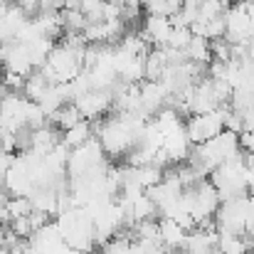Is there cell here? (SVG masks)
I'll return each instance as SVG.
<instances>
[{"label": "cell", "mask_w": 254, "mask_h": 254, "mask_svg": "<svg viewBox=\"0 0 254 254\" xmlns=\"http://www.w3.org/2000/svg\"><path fill=\"white\" fill-rule=\"evenodd\" d=\"M230 111V106H217L210 114H195L188 116L185 121V136L190 141V146H200L210 138H215L217 133L225 131V114Z\"/></svg>", "instance_id": "6da1fadb"}, {"label": "cell", "mask_w": 254, "mask_h": 254, "mask_svg": "<svg viewBox=\"0 0 254 254\" xmlns=\"http://www.w3.org/2000/svg\"><path fill=\"white\" fill-rule=\"evenodd\" d=\"M247 202H250V195L220 202V207H217V212L212 217L217 232L242 237L245 235V222H247Z\"/></svg>", "instance_id": "7a4b0ae2"}, {"label": "cell", "mask_w": 254, "mask_h": 254, "mask_svg": "<svg viewBox=\"0 0 254 254\" xmlns=\"http://www.w3.org/2000/svg\"><path fill=\"white\" fill-rule=\"evenodd\" d=\"M220 195L217 190L212 188V183L205 178L200 180L195 188H190V212H192V220L195 225L197 222H205V220H212L217 207H220Z\"/></svg>", "instance_id": "3957f363"}, {"label": "cell", "mask_w": 254, "mask_h": 254, "mask_svg": "<svg viewBox=\"0 0 254 254\" xmlns=\"http://www.w3.org/2000/svg\"><path fill=\"white\" fill-rule=\"evenodd\" d=\"M225 20V40L230 45H245L252 37V20L247 15L245 2H237L222 12Z\"/></svg>", "instance_id": "277c9868"}, {"label": "cell", "mask_w": 254, "mask_h": 254, "mask_svg": "<svg viewBox=\"0 0 254 254\" xmlns=\"http://www.w3.org/2000/svg\"><path fill=\"white\" fill-rule=\"evenodd\" d=\"M72 104L77 106V111L82 114V119H86V121H99V116H104V114L111 109L114 99H111L109 91L91 89V91L82 94L79 99H74Z\"/></svg>", "instance_id": "5b68a950"}, {"label": "cell", "mask_w": 254, "mask_h": 254, "mask_svg": "<svg viewBox=\"0 0 254 254\" xmlns=\"http://www.w3.org/2000/svg\"><path fill=\"white\" fill-rule=\"evenodd\" d=\"M173 32V25H170V17L166 15H148L146 17V25H143V37L148 45H156V47H166L168 45V37Z\"/></svg>", "instance_id": "8992f818"}, {"label": "cell", "mask_w": 254, "mask_h": 254, "mask_svg": "<svg viewBox=\"0 0 254 254\" xmlns=\"http://www.w3.org/2000/svg\"><path fill=\"white\" fill-rule=\"evenodd\" d=\"M185 235H188V230H183L175 220H170V217L158 220V240L166 250H183Z\"/></svg>", "instance_id": "52a82bcc"}, {"label": "cell", "mask_w": 254, "mask_h": 254, "mask_svg": "<svg viewBox=\"0 0 254 254\" xmlns=\"http://www.w3.org/2000/svg\"><path fill=\"white\" fill-rule=\"evenodd\" d=\"M94 138V126H91V121H86V119H82V121H77L72 128H67L64 133H62V143L72 151V148H79V146H84V143H89Z\"/></svg>", "instance_id": "ba28073f"}, {"label": "cell", "mask_w": 254, "mask_h": 254, "mask_svg": "<svg viewBox=\"0 0 254 254\" xmlns=\"http://www.w3.org/2000/svg\"><path fill=\"white\" fill-rule=\"evenodd\" d=\"M185 55H188V62H195V64H210V62H212V55H210V40H205V37H192L190 45L185 47Z\"/></svg>", "instance_id": "9c48e42d"}, {"label": "cell", "mask_w": 254, "mask_h": 254, "mask_svg": "<svg viewBox=\"0 0 254 254\" xmlns=\"http://www.w3.org/2000/svg\"><path fill=\"white\" fill-rule=\"evenodd\" d=\"M50 121L55 124V128H60L62 133L67 131V128H72L77 121H82V114L77 111V106L74 104H64V106H60L52 116H50Z\"/></svg>", "instance_id": "30bf717a"}, {"label": "cell", "mask_w": 254, "mask_h": 254, "mask_svg": "<svg viewBox=\"0 0 254 254\" xmlns=\"http://www.w3.org/2000/svg\"><path fill=\"white\" fill-rule=\"evenodd\" d=\"M7 212H10V220L27 217V215L32 212V202H30V197H10V200H7Z\"/></svg>", "instance_id": "8fae6325"}, {"label": "cell", "mask_w": 254, "mask_h": 254, "mask_svg": "<svg viewBox=\"0 0 254 254\" xmlns=\"http://www.w3.org/2000/svg\"><path fill=\"white\" fill-rule=\"evenodd\" d=\"M190 40H192L190 27H173V32H170L168 45H166V47H170V50H185V47L190 45Z\"/></svg>", "instance_id": "7c38bea8"}, {"label": "cell", "mask_w": 254, "mask_h": 254, "mask_svg": "<svg viewBox=\"0 0 254 254\" xmlns=\"http://www.w3.org/2000/svg\"><path fill=\"white\" fill-rule=\"evenodd\" d=\"M210 55H212L215 62H230V60H232V45H230L225 37L212 40V42H210Z\"/></svg>", "instance_id": "4fadbf2b"}, {"label": "cell", "mask_w": 254, "mask_h": 254, "mask_svg": "<svg viewBox=\"0 0 254 254\" xmlns=\"http://www.w3.org/2000/svg\"><path fill=\"white\" fill-rule=\"evenodd\" d=\"M205 37H207L210 42L225 37V20H222V15H220V17H212V20L205 22Z\"/></svg>", "instance_id": "5bb4252c"}, {"label": "cell", "mask_w": 254, "mask_h": 254, "mask_svg": "<svg viewBox=\"0 0 254 254\" xmlns=\"http://www.w3.org/2000/svg\"><path fill=\"white\" fill-rule=\"evenodd\" d=\"M240 148H242L245 153L254 156V131H245V133L240 136Z\"/></svg>", "instance_id": "9a60e30c"}, {"label": "cell", "mask_w": 254, "mask_h": 254, "mask_svg": "<svg viewBox=\"0 0 254 254\" xmlns=\"http://www.w3.org/2000/svg\"><path fill=\"white\" fill-rule=\"evenodd\" d=\"M242 121H245V131H254V106L242 114Z\"/></svg>", "instance_id": "2e32d148"}]
</instances>
